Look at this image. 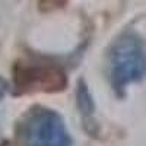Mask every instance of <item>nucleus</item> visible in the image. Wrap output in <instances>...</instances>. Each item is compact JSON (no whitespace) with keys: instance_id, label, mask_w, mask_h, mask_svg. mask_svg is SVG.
Segmentation results:
<instances>
[{"instance_id":"obj_1","label":"nucleus","mask_w":146,"mask_h":146,"mask_svg":"<svg viewBox=\"0 0 146 146\" xmlns=\"http://www.w3.org/2000/svg\"><path fill=\"white\" fill-rule=\"evenodd\" d=\"M104 67L113 92L124 98L130 85L146 76V41L142 35L130 28L121 31L107 47Z\"/></svg>"},{"instance_id":"obj_2","label":"nucleus","mask_w":146,"mask_h":146,"mask_svg":"<svg viewBox=\"0 0 146 146\" xmlns=\"http://www.w3.org/2000/svg\"><path fill=\"white\" fill-rule=\"evenodd\" d=\"M66 69L45 56H27L16 58L12 66V95L57 94L67 88Z\"/></svg>"},{"instance_id":"obj_3","label":"nucleus","mask_w":146,"mask_h":146,"mask_svg":"<svg viewBox=\"0 0 146 146\" xmlns=\"http://www.w3.org/2000/svg\"><path fill=\"white\" fill-rule=\"evenodd\" d=\"M16 136L23 146H72L64 118L56 110L32 105L16 121Z\"/></svg>"},{"instance_id":"obj_4","label":"nucleus","mask_w":146,"mask_h":146,"mask_svg":"<svg viewBox=\"0 0 146 146\" xmlns=\"http://www.w3.org/2000/svg\"><path fill=\"white\" fill-rule=\"evenodd\" d=\"M75 98H76V107H78V111L80 115L83 131L91 137H98L101 127L95 117L96 105H95L94 95L89 89V85L83 78H79L76 82Z\"/></svg>"},{"instance_id":"obj_5","label":"nucleus","mask_w":146,"mask_h":146,"mask_svg":"<svg viewBox=\"0 0 146 146\" xmlns=\"http://www.w3.org/2000/svg\"><path fill=\"white\" fill-rule=\"evenodd\" d=\"M67 6V2H38L40 12H51L57 9H63Z\"/></svg>"},{"instance_id":"obj_6","label":"nucleus","mask_w":146,"mask_h":146,"mask_svg":"<svg viewBox=\"0 0 146 146\" xmlns=\"http://www.w3.org/2000/svg\"><path fill=\"white\" fill-rule=\"evenodd\" d=\"M9 92V82L0 75V102L3 101V98H5V95Z\"/></svg>"},{"instance_id":"obj_7","label":"nucleus","mask_w":146,"mask_h":146,"mask_svg":"<svg viewBox=\"0 0 146 146\" xmlns=\"http://www.w3.org/2000/svg\"><path fill=\"white\" fill-rule=\"evenodd\" d=\"M0 146H15V145L12 143L10 140H3L2 143H0Z\"/></svg>"}]
</instances>
